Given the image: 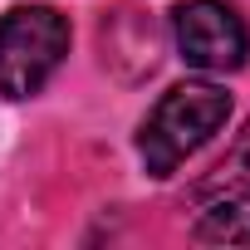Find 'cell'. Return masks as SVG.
<instances>
[{
	"label": "cell",
	"mask_w": 250,
	"mask_h": 250,
	"mask_svg": "<svg viewBox=\"0 0 250 250\" xmlns=\"http://www.w3.org/2000/svg\"><path fill=\"white\" fill-rule=\"evenodd\" d=\"M230 118V93L206 83V79H187L177 88H167L157 98V108L143 118L138 133V152L143 167L152 177H172L196 147H206Z\"/></svg>",
	"instance_id": "1"
},
{
	"label": "cell",
	"mask_w": 250,
	"mask_h": 250,
	"mask_svg": "<svg viewBox=\"0 0 250 250\" xmlns=\"http://www.w3.org/2000/svg\"><path fill=\"white\" fill-rule=\"evenodd\" d=\"M69 54V20L49 5H15L0 15V93H40Z\"/></svg>",
	"instance_id": "2"
},
{
	"label": "cell",
	"mask_w": 250,
	"mask_h": 250,
	"mask_svg": "<svg viewBox=\"0 0 250 250\" xmlns=\"http://www.w3.org/2000/svg\"><path fill=\"white\" fill-rule=\"evenodd\" d=\"M172 30H177L182 59L201 74H230L250 54V30L226 0H182Z\"/></svg>",
	"instance_id": "3"
},
{
	"label": "cell",
	"mask_w": 250,
	"mask_h": 250,
	"mask_svg": "<svg viewBox=\"0 0 250 250\" xmlns=\"http://www.w3.org/2000/svg\"><path fill=\"white\" fill-rule=\"evenodd\" d=\"M196 240L201 245H250V182L226 187V196L201 211Z\"/></svg>",
	"instance_id": "4"
},
{
	"label": "cell",
	"mask_w": 250,
	"mask_h": 250,
	"mask_svg": "<svg viewBox=\"0 0 250 250\" xmlns=\"http://www.w3.org/2000/svg\"><path fill=\"white\" fill-rule=\"evenodd\" d=\"M240 182H250V123H245L240 143L230 147V157L216 167V187H240Z\"/></svg>",
	"instance_id": "5"
}]
</instances>
